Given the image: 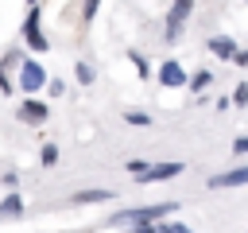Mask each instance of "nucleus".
<instances>
[{"mask_svg":"<svg viewBox=\"0 0 248 233\" xmlns=\"http://www.w3.org/2000/svg\"><path fill=\"white\" fill-rule=\"evenodd\" d=\"M232 105H248V82H240L236 89H232V97H229Z\"/></svg>","mask_w":248,"mask_h":233,"instance_id":"f3484780","label":"nucleus"},{"mask_svg":"<svg viewBox=\"0 0 248 233\" xmlns=\"http://www.w3.org/2000/svg\"><path fill=\"white\" fill-rule=\"evenodd\" d=\"M159 82H163L167 89H178V85H186V70H182L174 58H167V62L159 66Z\"/></svg>","mask_w":248,"mask_h":233,"instance_id":"423d86ee","label":"nucleus"},{"mask_svg":"<svg viewBox=\"0 0 248 233\" xmlns=\"http://www.w3.org/2000/svg\"><path fill=\"white\" fill-rule=\"evenodd\" d=\"M97 8H101V0H81V16H85V19H93Z\"/></svg>","mask_w":248,"mask_h":233,"instance_id":"aec40b11","label":"nucleus"},{"mask_svg":"<svg viewBox=\"0 0 248 233\" xmlns=\"http://www.w3.org/2000/svg\"><path fill=\"white\" fill-rule=\"evenodd\" d=\"M19 62H23L19 50H8V54H4V62H0V89H4V93H12V78H8V74H12V66H19Z\"/></svg>","mask_w":248,"mask_h":233,"instance_id":"1a4fd4ad","label":"nucleus"},{"mask_svg":"<svg viewBox=\"0 0 248 233\" xmlns=\"http://www.w3.org/2000/svg\"><path fill=\"white\" fill-rule=\"evenodd\" d=\"M43 82H46V70L39 62H19V89L23 93H35Z\"/></svg>","mask_w":248,"mask_h":233,"instance_id":"7ed1b4c3","label":"nucleus"},{"mask_svg":"<svg viewBox=\"0 0 248 233\" xmlns=\"http://www.w3.org/2000/svg\"><path fill=\"white\" fill-rule=\"evenodd\" d=\"M232 58H236V62H240V66H248V50H236V54H232Z\"/></svg>","mask_w":248,"mask_h":233,"instance_id":"5701e85b","label":"nucleus"},{"mask_svg":"<svg viewBox=\"0 0 248 233\" xmlns=\"http://www.w3.org/2000/svg\"><path fill=\"white\" fill-rule=\"evenodd\" d=\"M19 120L43 124V120H46V101H23V105H19Z\"/></svg>","mask_w":248,"mask_h":233,"instance_id":"6e6552de","label":"nucleus"},{"mask_svg":"<svg viewBox=\"0 0 248 233\" xmlns=\"http://www.w3.org/2000/svg\"><path fill=\"white\" fill-rule=\"evenodd\" d=\"M209 82H213V70H198V74H194V78H186V85H190V89H194V93H202V89H205V85H209Z\"/></svg>","mask_w":248,"mask_h":233,"instance_id":"f8f14e48","label":"nucleus"},{"mask_svg":"<svg viewBox=\"0 0 248 233\" xmlns=\"http://www.w3.org/2000/svg\"><path fill=\"white\" fill-rule=\"evenodd\" d=\"M128 171H132V175H140V171H147V163H143V159H132V163H128Z\"/></svg>","mask_w":248,"mask_h":233,"instance_id":"4be33fe9","label":"nucleus"},{"mask_svg":"<svg viewBox=\"0 0 248 233\" xmlns=\"http://www.w3.org/2000/svg\"><path fill=\"white\" fill-rule=\"evenodd\" d=\"M209 50H213L217 58H232V54H236V43L225 39V35H217V39H209Z\"/></svg>","mask_w":248,"mask_h":233,"instance_id":"9d476101","label":"nucleus"},{"mask_svg":"<svg viewBox=\"0 0 248 233\" xmlns=\"http://www.w3.org/2000/svg\"><path fill=\"white\" fill-rule=\"evenodd\" d=\"M190 8H194V0H174V8H170V16H167V39H170V43L178 39V31H182Z\"/></svg>","mask_w":248,"mask_h":233,"instance_id":"39448f33","label":"nucleus"},{"mask_svg":"<svg viewBox=\"0 0 248 233\" xmlns=\"http://www.w3.org/2000/svg\"><path fill=\"white\" fill-rule=\"evenodd\" d=\"M124 120H128V124H140V128H147V124H151V116H147V113H140V109H128V113H124Z\"/></svg>","mask_w":248,"mask_h":233,"instance_id":"4468645a","label":"nucleus"},{"mask_svg":"<svg viewBox=\"0 0 248 233\" xmlns=\"http://www.w3.org/2000/svg\"><path fill=\"white\" fill-rule=\"evenodd\" d=\"M43 163H46V167H54V163H58V148H54V144H46V148H43Z\"/></svg>","mask_w":248,"mask_h":233,"instance_id":"6ab92c4d","label":"nucleus"},{"mask_svg":"<svg viewBox=\"0 0 248 233\" xmlns=\"http://www.w3.org/2000/svg\"><path fill=\"white\" fill-rule=\"evenodd\" d=\"M128 58H132V62H136V70H140V78H151V66H147V58H143V54H140V50H132V54H128Z\"/></svg>","mask_w":248,"mask_h":233,"instance_id":"2eb2a0df","label":"nucleus"},{"mask_svg":"<svg viewBox=\"0 0 248 233\" xmlns=\"http://www.w3.org/2000/svg\"><path fill=\"white\" fill-rule=\"evenodd\" d=\"M78 202H108L112 198V190H81V194H74Z\"/></svg>","mask_w":248,"mask_h":233,"instance_id":"ddd939ff","label":"nucleus"},{"mask_svg":"<svg viewBox=\"0 0 248 233\" xmlns=\"http://www.w3.org/2000/svg\"><path fill=\"white\" fill-rule=\"evenodd\" d=\"M232 151H236V155H248V136H236V140H232Z\"/></svg>","mask_w":248,"mask_h":233,"instance_id":"412c9836","label":"nucleus"},{"mask_svg":"<svg viewBox=\"0 0 248 233\" xmlns=\"http://www.w3.org/2000/svg\"><path fill=\"white\" fill-rule=\"evenodd\" d=\"M174 214V202H155V206H136V210H120L112 214L105 225H136V221H163Z\"/></svg>","mask_w":248,"mask_h":233,"instance_id":"f257e3e1","label":"nucleus"},{"mask_svg":"<svg viewBox=\"0 0 248 233\" xmlns=\"http://www.w3.org/2000/svg\"><path fill=\"white\" fill-rule=\"evenodd\" d=\"M174 175H182V163H159V167L140 171L136 179H140V183H163V179H174Z\"/></svg>","mask_w":248,"mask_h":233,"instance_id":"0eeeda50","label":"nucleus"},{"mask_svg":"<svg viewBox=\"0 0 248 233\" xmlns=\"http://www.w3.org/2000/svg\"><path fill=\"white\" fill-rule=\"evenodd\" d=\"M155 233H190V229H186L182 221H163V225L155 221Z\"/></svg>","mask_w":248,"mask_h":233,"instance_id":"dca6fc26","label":"nucleus"},{"mask_svg":"<svg viewBox=\"0 0 248 233\" xmlns=\"http://www.w3.org/2000/svg\"><path fill=\"white\" fill-rule=\"evenodd\" d=\"M19 210H23V198H19V194H8V198L0 202V217H16Z\"/></svg>","mask_w":248,"mask_h":233,"instance_id":"9b49d317","label":"nucleus"},{"mask_svg":"<svg viewBox=\"0 0 248 233\" xmlns=\"http://www.w3.org/2000/svg\"><path fill=\"white\" fill-rule=\"evenodd\" d=\"M23 39H27L31 50H46V35H43V27H39V8H35V4H31V12H27V23H23Z\"/></svg>","mask_w":248,"mask_h":233,"instance_id":"f03ea898","label":"nucleus"},{"mask_svg":"<svg viewBox=\"0 0 248 233\" xmlns=\"http://www.w3.org/2000/svg\"><path fill=\"white\" fill-rule=\"evenodd\" d=\"M74 70H78V82H81V85H89V82H93V66H85V62H78Z\"/></svg>","mask_w":248,"mask_h":233,"instance_id":"a211bd4d","label":"nucleus"},{"mask_svg":"<svg viewBox=\"0 0 248 233\" xmlns=\"http://www.w3.org/2000/svg\"><path fill=\"white\" fill-rule=\"evenodd\" d=\"M248 183V163L244 167H232V171H221L209 179V190H229V186H244Z\"/></svg>","mask_w":248,"mask_h":233,"instance_id":"20e7f679","label":"nucleus"}]
</instances>
